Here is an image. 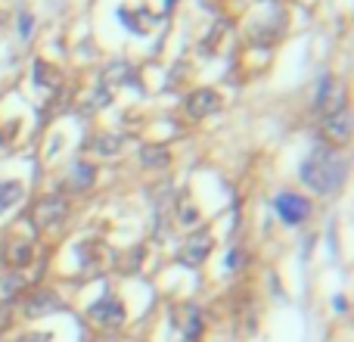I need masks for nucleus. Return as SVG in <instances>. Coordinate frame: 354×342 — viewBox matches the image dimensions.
Returning <instances> with one entry per match:
<instances>
[{
  "label": "nucleus",
  "instance_id": "12",
  "mask_svg": "<svg viewBox=\"0 0 354 342\" xmlns=\"http://www.w3.org/2000/svg\"><path fill=\"white\" fill-rule=\"evenodd\" d=\"M19 289H22V277H19V274L3 277V280H0V305H6V302L16 299Z\"/></svg>",
  "mask_w": 354,
  "mask_h": 342
},
{
  "label": "nucleus",
  "instance_id": "6",
  "mask_svg": "<svg viewBox=\"0 0 354 342\" xmlns=\"http://www.w3.org/2000/svg\"><path fill=\"white\" fill-rule=\"evenodd\" d=\"M218 106H221V97L205 87V91H196V93L187 97V116L189 118H205V116H212Z\"/></svg>",
  "mask_w": 354,
  "mask_h": 342
},
{
  "label": "nucleus",
  "instance_id": "8",
  "mask_svg": "<svg viewBox=\"0 0 354 342\" xmlns=\"http://www.w3.org/2000/svg\"><path fill=\"white\" fill-rule=\"evenodd\" d=\"M62 215H66V199H59V196H47V199H41L37 208H35V221L41 227L56 224Z\"/></svg>",
  "mask_w": 354,
  "mask_h": 342
},
{
  "label": "nucleus",
  "instance_id": "1",
  "mask_svg": "<svg viewBox=\"0 0 354 342\" xmlns=\"http://www.w3.org/2000/svg\"><path fill=\"white\" fill-rule=\"evenodd\" d=\"M301 181L320 196L333 193V190H339V183L345 181V159L333 147L311 150V156H308L305 165H301Z\"/></svg>",
  "mask_w": 354,
  "mask_h": 342
},
{
  "label": "nucleus",
  "instance_id": "15",
  "mask_svg": "<svg viewBox=\"0 0 354 342\" xmlns=\"http://www.w3.org/2000/svg\"><path fill=\"white\" fill-rule=\"evenodd\" d=\"M122 147V137L118 134H100L97 137V143H93V150H97V153H115V150Z\"/></svg>",
  "mask_w": 354,
  "mask_h": 342
},
{
  "label": "nucleus",
  "instance_id": "17",
  "mask_svg": "<svg viewBox=\"0 0 354 342\" xmlns=\"http://www.w3.org/2000/svg\"><path fill=\"white\" fill-rule=\"evenodd\" d=\"M19 342H50L47 333H28V336H22Z\"/></svg>",
  "mask_w": 354,
  "mask_h": 342
},
{
  "label": "nucleus",
  "instance_id": "7",
  "mask_svg": "<svg viewBox=\"0 0 354 342\" xmlns=\"http://www.w3.org/2000/svg\"><path fill=\"white\" fill-rule=\"evenodd\" d=\"M56 308H62L59 296L50 293V289H37L35 296H28V302H25V314L28 318H44V314H53Z\"/></svg>",
  "mask_w": 354,
  "mask_h": 342
},
{
  "label": "nucleus",
  "instance_id": "11",
  "mask_svg": "<svg viewBox=\"0 0 354 342\" xmlns=\"http://www.w3.org/2000/svg\"><path fill=\"white\" fill-rule=\"evenodd\" d=\"M31 75H35V81H37L41 87H56V84L62 81V78H59V72H56V69H50L44 60H37V62H35V72H31Z\"/></svg>",
  "mask_w": 354,
  "mask_h": 342
},
{
  "label": "nucleus",
  "instance_id": "10",
  "mask_svg": "<svg viewBox=\"0 0 354 342\" xmlns=\"http://www.w3.org/2000/svg\"><path fill=\"white\" fill-rule=\"evenodd\" d=\"M22 183L19 181H0V212H6L10 206H16L22 199Z\"/></svg>",
  "mask_w": 354,
  "mask_h": 342
},
{
  "label": "nucleus",
  "instance_id": "14",
  "mask_svg": "<svg viewBox=\"0 0 354 342\" xmlns=\"http://www.w3.org/2000/svg\"><path fill=\"white\" fill-rule=\"evenodd\" d=\"M168 162V150H159V147H147L143 150V165L156 168V165H165Z\"/></svg>",
  "mask_w": 354,
  "mask_h": 342
},
{
  "label": "nucleus",
  "instance_id": "13",
  "mask_svg": "<svg viewBox=\"0 0 354 342\" xmlns=\"http://www.w3.org/2000/svg\"><path fill=\"white\" fill-rule=\"evenodd\" d=\"M333 93H339L336 81H333V78H324V84H320V97H317V106H320V109H326V112H330Z\"/></svg>",
  "mask_w": 354,
  "mask_h": 342
},
{
  "label": "nucleus",
  "instance_id": "9",
  "mask_svg": "<svg viewBox=\"0 0 354 342\" xmlns=\"http://www.w3.org/2000/svg\"><path fill=\"white\" fill-rule=\"evenodd\" d=\"M3 258H6V264H12V268H25V264L35 258V252H31L28 243H6Z\"/></svg>",
  "mask_w": 354,
  "mask_h": 342
},
{
  "label": "nucleus",
  "instance_id": "18",
  "mask_svg": "<svg viewBox=\"0 0 354 342\" xmlns=\"http://www.w3.org/2000/svg\"><path fill=\"white\" fill-rule=\"evenodd\" d=\"M227 264H230V268H236V264H239V255H236V252H230V258H227Z\"/></svg>",
  "mask_w": 354,
  "mask_h": 342
},
{
  "label": "nucleus",
  "instance_id": "4",
  "mask_svg": "<svg viewBox=\"0 0 354 342\" xmlns=\"http://www.w3.org/2000/svg\"><path fill=\"white\" fill-rule=\"evenodd\" d=\"M274 206H277V215H280L286 224H301V221L308 218V212H311L308 199L299 193H280Z\"/></svg>",
  "mask_w": 354,
  "mask_h": 342
},
{
  "label": "nucleus",
  "instance_id": "2",
  "mask_svg": "<svg viewBox=\"0 0 354 342\" xmlns=\"http://www.w3.org/2000/svg\"><path fill=\"white\" fill-rule=\"evenodd\" d=\"M320 131H324L326 141H333V147H336V143H348L351 141V109L345 103L336 106V109L324 118V128Z\"/></svg>",
  "mask_w": 354,
  "mask_h": 342
},
{
  "label": "nucleus",
  "instance_id": "5",
  "mask_svg": "<svg viewBox=\"0 0 354 342\" xmlns=\"http://www.w3.org/2000/svg\"><path fill=\"white\" fill-rule=\"evenodd\" d=\"M91 318L97 321L100 327H122L124 324V308H122L118 299L106 296V299H100V302L91 305Z\"/></svg>",
  "mask_w": 354,
  "mask_h": 342
},
{
  "label": "nucleus",
  "instance_id": "16",
  "mask_svg": "<svg viewBox=\"0 0 354 342\" xmlns=\"http://www.w3.org/2000/svg\"><path fill=\"white\" fill-rule=\"evenodd\" d=\"M124 75H128V66H124V62H115L112 69H106V81H109V84H118Z\"/></svg>",
  "mask_w": 354,
  "mask_h": 342
},
{
  "label": "nucleus",
  "instance_id": "3",
  "mask_svg": "<svg viewBox=\"0 0 354 342\" xmlns=\"http://www.w3.org/2000/svg\"><path fill=\"white\" fill-rule=\"evenodd\" d=\"M212 252V233L208 231H196L183 240V249H180V262L189 264V268H199L202 262L208 258Z\"/></svg>",
  "mask_w": 354,
  "mask_h": 342
}]
</instances>
